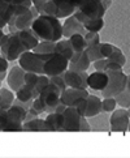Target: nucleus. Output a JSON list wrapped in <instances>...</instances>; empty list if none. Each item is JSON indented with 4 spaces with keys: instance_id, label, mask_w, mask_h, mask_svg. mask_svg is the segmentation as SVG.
I'll use <instances>...</instances> for the list:
<instances>
[{
    "instance_id": "1",
    "label": "nucleus",
    "mask_w": 130,
    "mask_h": 158,
    "mask_svg": "<svg viewBox=\"0 0 130 158\" xmlns=\"http://www.w3.org/2000/svg\"><path fill=\"white\" fill-rule=\"evenodd\" d=\"M30 29L37 34L39 41L56 42L63 38V25L60 24V19L55 16L39 15Z\"/></svg>"
},
{
    "instance_id": "2",
    "label": "nucleus",
    "mask_w": 130,
    "mask_h": 158,
    "mask_svg": "<svg viewBox=\"0 0 130 158\" xmlns=\"http://www.w3.org/2000/svg\"><path fill=\"white\" fill-rule=\"evenodd\" d=\"M26 109L14 103L9 109H0V131H22Z\"/></svg>"
},
{
    "instance_id": "3",
    "label": "nucleus",
    "mask_w": 130,
    "mask_h": 158,
    "mask_svg": "<svg viewBox=\"0 0 130 158\" xmlns=\"http://www.w3.org/2000/svg\"><path fill=\"white\" fill-rule=\"evenodd\" d=\"M27 50L22 44L21 39L18 38L17 31L4 34L2 41H0V54H2L8 61L18 60L20 56Z\"/></svg>"
},
{
    "instance_id": "4",
    "label": "nucleus",
    "mask_w": 130,
    "mask_h": 158,
    "mask_svg": "<svg viewBox=\"0 0 130 158\" xmlns=\"http://www.w3.org/2000/svg\"><path fill=\"white\" fill-rule=\"evenodd\" d=\"M108 75V84L101 90L103 97H115L126 88V76L121 71H105Z\"/></svg>"
},
{
    "instance_id": "5",
    "label": "nucleus",
    "mask_w": 130,
    "mask_h": 158,
    "mask_svg": "<svg viewBox=\"0 0 130 158\" xmlns=\"http://www.w3.org/2000/svg\"><path fill=\"white\" fill-rule=\"evenodd\" d=\"M68 64H69V60H68L64 55H61L59 52H53L49 56H47V59L44 60L43 73L47 75L48 77L63 75L68 69Z\"/></svg>"
},
{
    "instance_id": "6",
    "label": "nucleus",
    "mask_w": 130,
    "mask_h": 158,
    "mask_svg": "<svg viewBox=\"0 0 130 158\" xmlns=\"http://www.w3.org/2000/svg\"><path fill=\"white\" fill-rule=\"evenodd\" d=\"M43 64L44 59L41 55H38L30 50V51H25L18 58V65L24 68L26 72H34L38 75H43Z\"/></svg>"
},
{
    "instance_id": "7",
    "label": "nucleus",
    "mask_w": 130,
    "mask_h": 158,
    "mask_svg": "<svg viewBox=\"0 0 130 158\" xmlns=\"http://www.w3.org/2000/svg\"><path fill=\"white\" fill-rule=\"evenodd\" d=\"M39 16L38 10L35 9L34 5H31L29 10H26L25 13H22L20 16L14 17L12 21L8 24L10 33H14V31H18V30H25V29H30L34 20Z\"/></svg>"
},
{
    "instance_id": "8",
    "label": "nucleus",
    "mask_w": 130,
    "mask_h": 158,
    "mask_svg": "<svg viewBox=\"0 0 130 158\" xmlns=\"http://www.w3.org/2000/svg\"><path fill=\"white\" fill-rule=\"evenodd\" d=\"M60 92L56 89L52 84H49L47 88H44L41 93H39V99L44 107V112H53L56 106L60 103Z\"/></svg>"
},
{
    "instance_id": "9",
    "label": "nucleus",
    "mask_w": 130,
    "mask_h": 158,
    "mask_svg": "<svg viewBox=\"0 0 130 158\" xmlns=\"http://www.w3.org/2000/svg\"><path fill=\"white\" fill-rule=\"evenodd\" d=\"M130 116L128 114V110L121 107L118 110H113L109 119L111 124V131L112 132H126L129 128Z\"/></svg>"
},
{
    "instance_id": "10",
    "label": "nucleus",
    "mask_w": 130,
    "mask_h": 158,
    "mask_svg": "<svg viewBox=\"0 0 130 158\" xmlns=\"http://www.w3.org/2000/svg\"><path fill=\"white\" fill-rule=\"evenodd\" d=\"M81 116L74 106H66L63 111V131H80Z\"/></svg>"
},
{
    "instance_id": "11",
    "label": "nucleus",
    "mask_w": 130,
    "mask_h": 158,
    "mask_svg": "<svg viewBox=\"0 0 130 158\" xmlns=\"http://www.w3.org/2000/svg\"><path fill=\"white\" fill-rule=\"evenodd\" d=\"M78 10L87 16L89 19H101L105 15V8L101 2L99 0H85L77 7Z\"/></svg>"
},
{
    "instance_id": "12",
    "label": "nucleus",
    "mask_w": 130,
    "mask_h": 158,
    "mask_svg": "<svg viewBox=\"0 0 130 158\" xmlns=\"http://www.w3.org/2000/svg\"><path fill=\"white\" fill-rule=\"evenodd\" d=\"M87 76L89 73L86 71L78 72V71H72L66 69L63 73L64 81L66 84V86L69 88H78V89H87Z\"/></svg>"
},
{
    "instance_id": "13",
    "label": "nucleus",
    "mask_w": 130,
    "mask_h": 158,
    "mask_svg": "<svg viewBox=\"0 0 130 158\" xmlns=\"http://www.w3.org/2000/svg\"><path fill=\"white\" fill-rule=\"evenodd\" d=\"M89 95L87 89H78V88H69L68 86L60 95L61 103L65 106H76L81 99L86 98Z\"/></svg>"
},
{
    "instance_id": "14",
    "label": "nucleus",
    "mask_w": 130,
    "mask_h": 158,
    "mask_svg": "<svg viewBox=\"0 0 130 158\" xmlns=\"http://www.w3.org/2000/svg\"><path fill=\"white\" fill-rule=\"evenodd\" d=\"M25 69L21 68L20 65H14L12 67L8 73H7V77H5V80H7V84L10 90H13V92H17L22 85L25 84Z\"/></svg>"
},
{
    "instance_id": "15",
    "label": "nucleus",
    "mask_w": 130,
    "mask_h": 158,
    "mask_svg": "<svg viewBox=\"0 0 130 158\" xmlns=\"http://www.w3.org/2000/svg\"><path fill=\"white\" fill-rule=\"evenodd\" d=\"M77 33L85 35L87 33V30L85 29L82 22L80 20H77L73 15L68 16L65 19V22L63 24V37L69 38L72 34H77Z\"/></svg>"
},
{
    "instance_id": "16",
    "label": "nucleus",
    "mask_w": 130,
    "mask_h": 158,
    "mask_svg": "<svg viewBox=\"0 0 130 158\" xmlns=\"http://www.w3.org/2000/svg\"><path fill=\"white\" fill-rule=\"evenodd\" d=\"M108 84V75L105 71H95L87 76V85L93 90L101 92Z\"/></svg>"
},
{
    "instance_id": "17",
    "label": "nucleus",
    "mask_w": 130,
    "mask_h": 158,
    "mask_svg": "<svg viewBox=\"0 0 130 158\" xmlns=\"http://www.w3.org/2000/svg\"><path fill=\"white\" fill-rule=\"evenodd\" d=\"M56 7V17L57 19H66L68 16L73 15L77 8L76 0H52Z\"/></svg>"
},
{
    "instance_id": "18",
    "label": "nucleus",
    "mask_w": 130,
    "mask_h": 158,
    "mask_svg": "<svg viewBox=\"0 0 130 158\" xmlns=\"http://www.w3.org/2000/svg\"><path fill=\"white\" fill-rule=\"evenodd\" d=\"M101 112V99L98 95L90 94L86 97V110H85V116L94 118Z\"/></svg>"
},
{
    "instance_id": "19",
    "label": "nucleus",
    "mask_w": 130,
    "mask_h": 158,
    "mask_svg": "<svg viewBox=\"0 0 130 158\" xmlns=\"http://www.w3.org/2000/svg\"><path fill=\"white\" fill-rule=\"evenodd\" d=\"M17 34H18V38L21 39L22 44L25 46V48L27 50V51L33 50L39 43V38L37 37V34L31 29L18 30V31H17Z\"/></svg>"
},
{
    "instance_id": "20",
    "label": "nucleus",
    "mask_w": 130,
    "mask_h": 158,
    "mask_svg": "<svg viewBox=\"0 0 130 158\" xmlns=\"http://www.w3.org/2000/svg\"><path fill=\"white\" fill-rule=\"evenodd\" d=\"M47 126V131H63V114L59 112H49L44 119Z\"/></svg>"
},
{
    "instance_id": "21",
    "label": "nucleus",
    "mask_w": 130,
    "mask_h": 158,
    "mask_svg": "<svg viewBox=\"0 0 130 158\" xmlns=\"http://www.w3.org/2000/svg\"><path fill=\"white\" fill-rule=\"evenodd\" d=\"M91 65V61H90L89 56L86 52H81L80 58L74 61H69L68 64V69H72V71H78V72H82V71H87Z\"/></svg>"
},
{
    "instance_id": "22",
    "label": "nucleus",
    "mask_w": 130,
    "mask_h": 158,
    "mask_svg": "<svg viewBox=\"0 0 130 158\" xmlns=\"http://www.w3.org/2000/svg\"><path fill=\"white\" fill-rule=\"evenodd\" d=\"M33 51L41 55L42 58L46 60L47 56H49L51 54L55 52V42H49V41H39V43L35 47L33 48Z\"/></svg>"
},
{
    "instance_id": "23",
    "label": "nucleus",
    "mask_w": 130,
    "mask_h": 158,
    "mask_svg": "<svg viewBox=\"0 0 130 158\" xmlns=\"http://www.w3.org/2000/svg\"><path fill=\"white\" fill-rule=\"evenodd\" d=\"M38 95L39 94L37 93V90L30 89L29 86L24 84V85L16 92V99L20 101V102H29V101H33L34 98H37Z\"/></svg>"
},
{
    "instance_id": "24",
    "label": "nucleus",
    "mask_w": 130,
    "mask_h": 158,
    "mask_svg": "<svg viewBox=\"0 0 130 158\" xmlns=\"http://www.w3.org/2000/svg\"><path fill=\"white\" fill-rule=\"evenodd\" d=\"M16 95L13 90L2 86L0 88V109H9L13 105Z\"/></svg>"
},
{
    "instance_id": "25",
    "label": "nucleus",
    "mask_w": 130,
    "mask_h": 158,
    "mask_svg": "<svg viewBox=\"0 0 130 158\" xmlns=\"http://www.w3.org/2000/svg\"><path fill=\"white\" fill-rule=\"evenodd\" d=\"M22 131H47V126L44 119L41 118H35V119L24 122L22 124Z\"/></svg>"
},
{
    "instance_id": "26",
    "label": "nucleus",
    "mask_w": 130,
    "mask_h": 158,
    "mask_svg": "<svg viewBox=\"0 0 130 158\" xmlns=\"http://www.w3.org/2000/svg\"><path fill=\"white\" fill-rule=\"evenodd\" d=\"M69 42L73 52H82L86 48V42H85V37L82 34H72L69 38H66Z\"/></svg>"
},
{
    "instance_id": "27",
    "label": "nucleus",
    "mask_w": 130,
    "mask_h": 158,
    "mask_svg": "<svg viewBox=\"0 0 130 158\" xmlns=\"http://www.w3.org/2000/svg\"><path fill=\"white\" fill-rule=\"evenodd\" d=\"M55 52H59L61 55H64L68 60L72 58L73 50H72L70 44H69V42H68L66 38H61V39H59V41L55 42Z\"/></svg>"
},
{
    "instance_id": "28",
    "label": "nucleus",
    "mask_w": 130,
    "mask_h": 158,
    "mask_svg": "<svg viewBox=\"0 0 130 158\" xmlns=\"http://www.w3.org/2000/svg\"><path fill=\"white\" fill-rule=\"evenodd\" d=\"M83 26L87 31L99 33L104 27V20H103V17L101 19H87L86 22L83 24Z\"/></svg>"
},
{
    "instance_id": "29",
    "label": "nucleus",
    "mask_w": 130,
    "mask_h": 158,
    "mask_svg": "<svg viewBox=\"0 0 130 158\" xmlns=\"http://www.w3.org/2000/svg\"><path fill=\"white\" fill-rule=\"evenodd\" d=\"M113 98L116 99V103L120 107H124V109L130 107V92L126 88L124 89L121 93H118L117 95H115Z\"/></svg>"
},
{
    "instance_id": "30",
    "label": "nucleus",
    "mask_w": 130,
    "mask_h": 158,
    "mask_svg": "<svg viewBox=\"0 0 130 158\" xmlns=\"http://www.w3.org/2000/svg\"><path fill=\"white\" fill-rule=\"evenodd\" d=\"M0 17H2L7 25L13 19V5L12 4H2L0 5Z\"/></svg>"
},
{
    "instance_id": "31",
    "label": "nucleus",
    "mask_w": 130,
    "mask_h": 158,
    "mask_svg": "<svg viewBox=\"0 0 130 158\" xmlns=\"http://www.w3.org/2000/svg\"><path fill=\"white\" fill-rule=\"evenodd\" d=\"M107 59L111 60V61H115V63H118V64L122 65V67L126 64V56L124 55V52L118 47H116V46L113 48V52H112Z\"/></svg>"
},
{
    "instance_id": "32",
    "label": "nucleus",
    "mask_w": 130,
    "mask_h": 158,
    "mask_svg": "<svg viewBox=\"0 0 130 158\" xmlns=\"http://www.w3.org/2000/svg\"><path fill=\"white\" fill-rule=\"evenodd\" d=\"M85 52L87 54L91 63H94V61H97L99 59H103V56L100 54V43L97 44V46H93V47H86L85 48Z\"/></svg>"
},
{
    "instance_id": "33",
    "label": "nucleus",
    "mask_w": 130,
    "mask_h": 158,
    "mask_svg": "<svg viewBox=\"0 0 130 158\" xmlns=\"http://www.w3.org/2000/svg\"><path fill=\"white\" fill-rule=\"evenodd\" d=\"M49 84H52V85L56 88L60 92V94L64 92V90L68 88L66 84L64 81V77L63 75H57V76H51L49 77Z\"/></svg>"
},
{
    "instance_id": "34",
    "label": "nucleus",
    "mask_w": 130,
    "mask_h": 158,
    "mask_svg": "<svg viewBox=\"0 0 130 158\" xmlns=\"http://www.w3.org/2000/svg\"><path fill=\"white\" fill-rule=\"evenodd\" d=\"M83 37H85V42H86V47H93V46H97V44H99V43H100L99 33H95V31H87Z\"/></svg>"
},
{
    "instance_id": "35",
    "label": "nucleus",
    "mask_w": 130,
    "mask_h": 158,
    "mask_svg": "<svg viewBox=\"0 0 130 158\" xmlns=\"http://www.w3.org/2000/svg\"><path fill=\"white\" fill-rule=\"evenodd\" d=\"M116 99L113 97H103L101 99V111H105V112H112L116 109Z\"/></svg>"
},
{
    "instance_id": "36",
    "label": "nucleus",
    "mask_w": 130,
    "mask_h": 158,
    "mask_svg": "<svg viewBox=\"0 0 130 158\" xmlns=\"http://www.w3.org/2000/svg\"><path fill=\"white\" fill-rule=\"evenodd\" d=\"M49 85V77L47 75H38V80H37V85H35V90L39 94L44 88H47Z\"/></svg>"
},
{
    "instance_id": "37",
    "label": "nucleus",
    "mask_w": 130,
    "mask_h": 158,
    "mask_svg": "<svg viewBox=\"0 0 130 158\" xmlns=\"http://www.w3.org/2000/svg\"><path fill=\"white\" fill-rule=\"evenodd\" d=\"M25 85H27L30 89L35 90V85H37V80H38V73L34 72H25Z\"/></svg>"
},
{
    "instance_id": "38",
    "label": "nucleus",
    "mask_w": 130,
    "mask_h": 158,
    "mask_svg": "<svg viewBox=\"0 0 130 158\" xmlns=\"http://www.w3.org/2000/svg\"><path fill=\"white\" fill-rule=\"evenodd\" d=\"M113 48H115V46L112 43H101L100 42V54H101V56H103L104 59H107L108 56L113 52Z\"/></svg>"
},
{
    "instance_id": "39",
    "label": "nucleus",
    "mask_w": 130,
    "mask_h": 158,
    "mask_svg": "<svg viewBox=\"0 0 130 158\" xmlns=\"http://www.w3.org/2000/svg\"><path fill=\"white\" fill-rule=\"evenodd\" d=\"M121 69H122V65H120L118 63H115V61H111V60L107 59L104 71H121Z\"/></svg>"
},
{
    "instance_id": "40",
    "label": "nucleus",
    "mask_w": 130,
    "mask_h": 158,
    "mask_svg": "<svg viewBox=\"0 0 130 158\" xmlns=\"http://www.w3.org/2000/svg\"><path fill=\"white\" fill-rule=\"evenodd\" d=\"M39 115V112L34 109V107L31 106V107H29V109L26 110V116H25V122H27V120H31V119H35V118H38Z\"/></svg>"
},
{
    "instance_id": "41",
    "label": "nucleus",
    "mask_w": 130,
    "mask_h": 158,
    "mask_svg": "<svg viewBox=\"0 0 130 158\" xmlns=\"http://www.w3.org/2000/svg\"><path fill=\"white\" fill-rule=\"evenodd\" d=\"M33 107L39 112V114H43V112H44V107H43V105L41 102V99H39V97L33 99Z\"/></svg>"
},
{
    "instance_id": "42",
    "label": "nucleus",
    "mask_w": 130,
    "mask_h": 158,
    "mask_svg": "<svg viewBox=\"0 0 130 158\" xmlns=\"http://www.w3.org/2000/svg\"><path fill=\"white\" fill-rule=\"evenodd\" d=\"M12 5H21V7L30 8L33 5L31 0H12Z\"/></svg>"
},
{
    "instance_id": "43",
    "label": "nucleus",
    "mask_w": 130,
    "mask_h": 158,
    "mask_svg": "<svg viewBox=\"0 0 130 158\" xmlns=\"http://www.w3.org/2000/svg\"><path fill=\"white\" fill-rule=\"evenodd\" d=\"M105 63H107V59H99L97 61H94V68L97 71H104L105 68Z\"/></svg>"
},
{
    "instance_id": "44",
    "label": "nucleus",
    "mask_w": 130,
    "mask_h": 158,
    "mask_svg": "<svg viewBox=\"0 0 130 158\" xmlns=\"http://www.w3.org/2000/svg\"><path fill=\"white\" fill-rule=\"evenodd\" d=\"M8 63L9 61L0 54V73L2 72H8Z\"/></svg>"
},
{
    "instance_id": "45",
    "label": "nucleus",
    "mask_w": 130,
    "mask_h": 158,
    "mask_svg": "<svg viewBox=\"0 0 130 158\" xmlns=\"http://www.w3.org/2000/svg\"><path fill=\"white\" fill-rule=\"evenodd\" d=\"M80 131H91V126L89 124L86 116H81V127Z\"/></svg>"
},
{
    "instance_id": "46",
    "label": "nucleus",
    "mask_w": 130,
    "mask_h": 158,
    "mask_svg": "<svg viewBox=\"0 0 130 158\" xmlns=\"http://www.w3.org/2000/svg\"><path fill=\"white\" fill-rule=\"evenodd\" d=\"M5 26H8V25H7V22H5L2 17H0V29H4Z\"/></svg>"
},
{
    "instance_id": "47",
    "label": "nucleus",
    "mask_w": 130,
    "mask_h": 158,
    "mask_svg": "<svg viewBox=\"0 0 130 158\" xmlns=\"http://www.w3.org/2000/svg\"><path fill=\"white\" fill-rule=\"evenodd\" d=\"M126 89L130 92V75H129V76H126Z\"/></svg>"
},
{
    "instance_id": "48",
    "label": "nucleus",
    "mask_w": 130,
    "mask_h": 158,
    "mask_svg": "<svg viewBox=\"0 0 130 158\" xmlns=\"http://www.w3.org/2000/svg\"><path fill=\"white\" fill-rule=\"evenodd\" d=\"M5 34V33L3 31V29H0V41H2V38H3V35Z\"/></svg>"
},
{
    "instance_id": "49",
    "label": "nucleus",
    "mask_w": 130,
    "mask_h": 158,
    "mask_svg": "<svg viewBox=\"0 0 130 158\" xmlns=\"http://www.w3.org/2000/svg\"><path fill=\"white\" fill-rule=\"evenodd\" d=\"M126 110H128V114H129V116H130V107H128Z\"/></svg>"
},
{
    "instance_id": "50",
    "label": "nucleus",
    "mask_w": 130,
    "mask_h": 158,
    "mask_svg": "<svg viewBox=\"0 0 130 158\" xmlns=\"http://www.w3.org/2000/svg\"><path fill=\"white\" fill-rule=\"evenodd\" d=\"M128 131H130V122H129V128H128Z\"/></svg>"
}]
</instances>
